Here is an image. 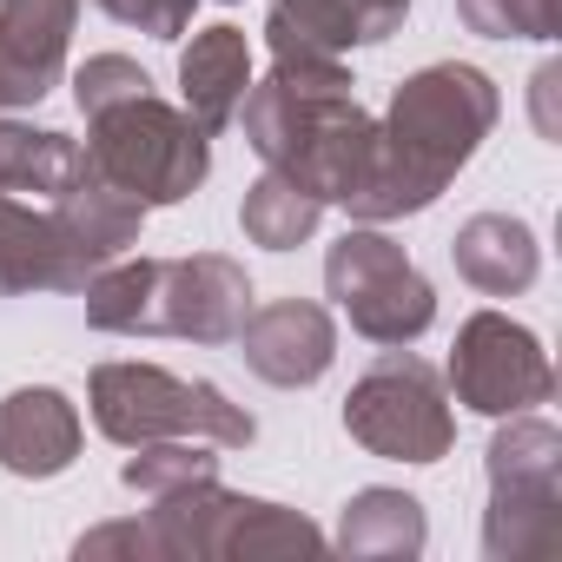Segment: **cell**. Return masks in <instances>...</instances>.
Instances as JSON below:
<instances>
[{
	"mask_svg": "<svg viewBox=\"0 0 562 562\" xmlns=\"http://www.w3.org/2000/svg\"><path fill=\"white\" fill-rule=\"evenodd\" d=\"M232 345L245 351V371L278 384V391H312L338 364V325L312 299H278V305L245 312Z\"/></svg>",
	"mask_w": 562,
	"mask_h": 562,
	"instance_id": "11",
	"label": "cell"
},
{
	"mask_svg": "<svg viewBox=\"0 0 562 562\" xmlns=\"http://www.w3.org/2000/svg\"><path fill=\"white\" fill-rule=\"evenodd\" d=\"M325 292L331 305L351 318L358 338L371 345H417L437 325V292L430 278L411 265V251L397 238H384L378 225H351L331 251H325Z\"/></svg>",
	"mask_w": 562,
	"mask_h": 562,
	"instance_id": "8",
	"label": "cell"
},
{
	"mask_svg": "<svg viewBox=\"0 0 562 562\" xmlns=\"http://www.w3.org/2000/svg\"><path fill=\"white\" fill-rule=\"evenodd\" d=\"M450 391L476 417H516V411H536L555 397V371L529 325H516L503 312H476V318H463V331L450 345Z\"/></svg>",
	"mask_w": 562,
	"mask_h": 562,
	"instance_id": "10",
	"label": "cell"
},
{
	"mask_svg": "<svg viewBox=\"0 0 562 562\" xmlns=\"http://www.w3.org/2000/svg\"><path fill=\"white\" fill-rule=\"evenodd\" d=\"M318 218H325V205H318L299 179L271 172V166L245 186V205H238L245 238H251V245H265V251H299V245L318 232Z\"/></svg>",
	"mask_w": 562,
	"mask_h": 562,
	"instance_id": "20",
	"label": "cell"
},
{
	"mask_svg": "<svg viewBox=\"0 0 562 562\" xmlns=\"http://www.w3.org/2000/svg\"><path fill=\"white\" fill-rule=\"evenodd\" d=\"M146 87H153V74L139 60H126V54H87V67L74 74V106L100 113V106H113L126 93H146Z\"/></svg>",
	"mask_w": 562,
	"mask_h": 562,
	"instance_id": "23",
	"label": "cell"
},
{
	"mask_svg": "<svg viewBox=\"0 0 562 562\" xmlns=\"http://www.w3.org/2000/svg\"><path fill=\"white\" fill-rule=\"evenodd\" d=\"M503 430L483 450L490 509H483V555L529 562L562 549V430L549 417H496Z\"/></svg>",
	"mask_w": 562,
	"mask_h": 562,
	"instance_id": "7",
	"label": "cell"
},
{
	"mask_svg": "<svg viewBox=\"0 0 562 562\" xmlns=\"http://www.w3.org/2000/svg\"><path fill=\"white\" fill-rule=\"evenodd\" d=\"M450 265H457V278H463L470 292H483V299H516V292H529L536 278H542V245H536V232H529L522 218H509V212H476V218L457 225Z\"/></svg>",
	"mask_w": 562,
	"mask_h": 562,
	"instance_id": "16",
	"label": "cell"
},
{
	"mask_svg": "<svg viewBox=\"0 0 562 562\" xmlns=\"http://www.w3.org/2000/svg\"><path fill=\"white\" fill-rule=\"evenodd\" d=\"M87 325L113 338H192L232 345L251 312V278L238 258L192 251V258H126L100 265L87 285Z\"/></svg>",
	"mask_w": 562,
	"mask_h": 562,
	"instance_id": "3",
	"label": "cell"
},
{
	"mask_svg": "<svg viewBox=\"0 0 562 562\" xmlns=\"http://www.w3.org/2000/svg\"><path fill=\"white\" fill-rule=\"evenodd\" d=\"M496 120H503V93H496V80L483 67H470V60L417 67L391 93V113L378 120L364 179L351 186L345 212L358 225H384V218L430 212L443 199V186L496 133Z\"/></svg>",
	"mask_w": 562,
	"mask_h": 562,
	"instance_id": "1",
	"label": "cell"
},
{
	"mask_svg": "<svg viewBox=\"0 0 562 562\" xmlns=\"http://www.w3.org/2000/svg\"><path fill=\"white\" fill-rule=\"evenodd\" d=\"M238 120L245 146L271 172L299 179L318 205L351 199L378 139V120L358 106V80L345 60H271V74L245 87Z\"/></svg>",
	"mask_w": 562,
	"mask_h": 562,
	"instance_id": "2",
	"label": "cell"
},
{
	"mask_svg": "<svg viewBox=\"0 0 562 562\" xmlns=\"http://www.w3.org/2000/svg\"><path fill=\"white\" fill-rule=\"evenodd\" d=\"M245 87H251V47H245V34L225 27V21L199 27L192 47L179 54V100H186V113H192V126L205 139L238 120Z\"/></svg>",
	"mask_w": 562,
	"mask_h": 562,
	"instance_id": "17",
	"label": "cell"
},
{
	"mask_svg": "<svg viewBox=\"0 0 562 562\" xmlns=\"http://www.w3.org/2000/svg\"><path fill=\"white\" fill-rule=\"evenodd\" d=\"M87 411H93L100 437L120 443V450L153 443V437H205L218 450H245L258 437L251 411H238L218 384L179 378V371H159V364H139V358L100 364L87 378Z\"/></svg>",
	"mask_w": 562,
	"mask_h": 562,
	"instance_id": "6",
	"label": "cell"
},
{
	"mask_svg": "<svg viewBox=\"0 0 562 562\" xmlns=\"http://www.w3.org/2000/svg\"><path fill=\"white\" fill-rule=\"evenodd\" d=\"M205 476H218V443L205 437H153V443H133V457L120 463V483L146 503L186 483H205Z\"/></svg>",
	"mask_w": 562,
	"mask_h": 562,
	"instance_id": "21",
	"label": "cell"
},
{
	"mask_svg": "<svg viewBox=\"0 0 562 562\" xmlns=\"http://www.w3.org/2000/svg\"><path fill=\"white\" fill-rule=\"evenodd\" d=\"M87 172L80 139L34 126V120H8L0 113V192H34V199H60L74 179Z\"/></svg>",
	"mask_w": 562,
	"mask_h": 562,
	"instance_id": "19",
	"label": "cell"
},
{
	"mask_svg": "<svg viewBox=\"0 0 562 562\" xmlns=\"http://www.w3.org/2000/svg\"><path fill=\"white\" fill-rule=\"evenodd\" d=\"M411 0H271L265 41L271 60H345L351 47H378L404 27Z\"/></svg>",
	"mask_w": 562,
	"mask_h": 562,
	"instance_id": "12",
	"label": "cell"
},
{
	"mask_svg": "<svg viewBox=\"0 0 562 562\" xmlns=\"http://www.w3.org/2000/svg\"><path fill=\"white\" fill-rule=\"evenodd\" d=\"M106 258H93L60 212H34L14 192H0V299H21V292H80L87 278Z\"/></svg>",
	"mask_w": 562,
	"mask_h": 562,
	"instance_id": "13",
	"label": "cell"
},
{
	"mask_svg": "<svg viewBox=\"0 0 562 562\" xmlns=\"http://www.w3.org/2000/svg\"><path fill=\"white\" fill-rule=\"evenodd\" d=\"M345 430L358 450L384 457V463H443L457 443V417L443 397V378L411 358L404 345H391V358H378L351 397H345Z\"/></svg>",
	"mask_w": 562,
	"mask_h": 562,
	"instance_id": "9",
	"label": "cell"
},
{
	"mask_svg": "<svg viewBox=\"0 0 562 562\" xmlns=\"http://www.w3.org/2000/svg\"><path fill=\"white\" fill-rule=\"evenodd\" d=\"M225 8H232V0H225Z\"/></svg>",
	"mask_w": 562,
	"mask_h": 562,
	"instance_id": "27",
	"label": "cell"
},
{
	"mask_svg": "<svg viewBox=\"0 0 562 562\" xmlns=\"http://www.w3.org/2000/svg\"><path fill=\"white\" fill-rule=\"evenodd\" d=\"M146 536L159 562H251V555H312L325 549V529L285 503H265L245 490H225L218 476L186 483L172 496H153Z\"/></svg>",
	"mask_w": 562,
	"mask_h": 562,
	"instance_id": "5",
	"label": "cell"
},
{
	"mask_svg": "<svg viewBox=\"0 0 562 562\" xmlns=\"http://www.w3.org/2000/svg\"><path fill=\"white\" fill-rule=\"evenodd\" d=\"M457 14L483 41H555L562 0H457Z\"/></svg>",
	"mask_w": 562,
	"mask_h": 562,
	"instance_id": "22",
	"label": "cell"
},
{
	"mask_svg": "<svg viewBox=\"0 0 562 562\" xmlns=\"http://www.w3.org/2000/svg\"><path fill=\"white\" fill-rule=\"evenodd\" d=\"M80 0H0V113L41 106L74 47Z\"/></svg>",
	"mask_w": 562,
	"mask_h": 562,
	"instance_id": "14",
	"label": "cell"
},
{
	"mask_svg": "<svg viewBox=\"0 0 562 562\" xmlns=\"http://www.w3.org/2000/svg\"><path fill=\"white\" fill-rule=\"evenodd\" d=\"M93 8H100L106 21H120V27L153 34V41H179V34L192 27V8H199V0H93Z\"/></svg>",
	"mask_w": 562,
	"mask_h": 562,
	"instance_id": "24",
	"label": "cell"
},
{
	"mask_svg": "<svg viewBox=\"0 0 562 562\" xmlns=\"http://www.w3.org/2000/svg\"><path fill=\"white\" fill-rule=\"evenodd\" d=\"M424 542H430V516L411 490L371 483L338 516V549L358 562H411V555H424Z\"/></svg>",
	"mask_w": 562,
	"mask_h": 562,
	"instance_id": "18",
	"label": "cell"
},
{
	"mask_svg": "<svg viewBox=\"0 0 562 562\" xmlns=\"http://www.w3.org/2000/svg\"><path fill=\"white\" fill-rule=\"evenodd\" d=\"M80 437H87L80 411L54 384H21L0 397V470L21 483H47V476L74 470Z\"/></svg>",
	"mask_w": 562,
	"mask_h": 562,
	"instance_id": "15",
	"label": "cell"
},
{
	"mask_svg": "<svg viewBox=\"0 0 562 562\" xmlns=\"http://www.w3.org/2000/svg\"><path fill=\"white\" fill-rule=\"evenodd\" d=\"M74 555H80V562H106V555L159 562V555H153V536H146V522H139V516H133V522H100V529H87V536L74 542Z\"/></svg>",
	"mask_w": 562,
	"mask_h": 562,
	"instance_id": "25",
	"label": "cell"
},
{
	"mask_svg": "<svg viewBox=\"0 0 562 562\" xmlns=\"http://www.w3.org/2000/svg\"><path fill=\"white\" fill-rule=\"evenodd\" d=\"M555 80H562V67H555V60H549V67H542V74H536V126H542V133H549V139H555V120H549V93H555Z\"/></svg>",
	"mask_w": 562,
	"mask_h": 562,
	"instance_id": "26",
	"label": "cell"
},
{
	"mask_svg": "<svg viewBox=\"0 0 562 562\" xmlns=\"http://www.w3.org/2000/svg\"><path fill=\"white\" fill-rule=\"evenodd\" d=\"M80 153L106 186H120L146 212L192 199L212 172V139L192 126L186 106H166L153 87L87 113V146Z\"/></svg>",
	"mask_w": 562,
	"mask_h": 562,
	"instance_id": "4",
	"label": "cell"
}]
</instances>
